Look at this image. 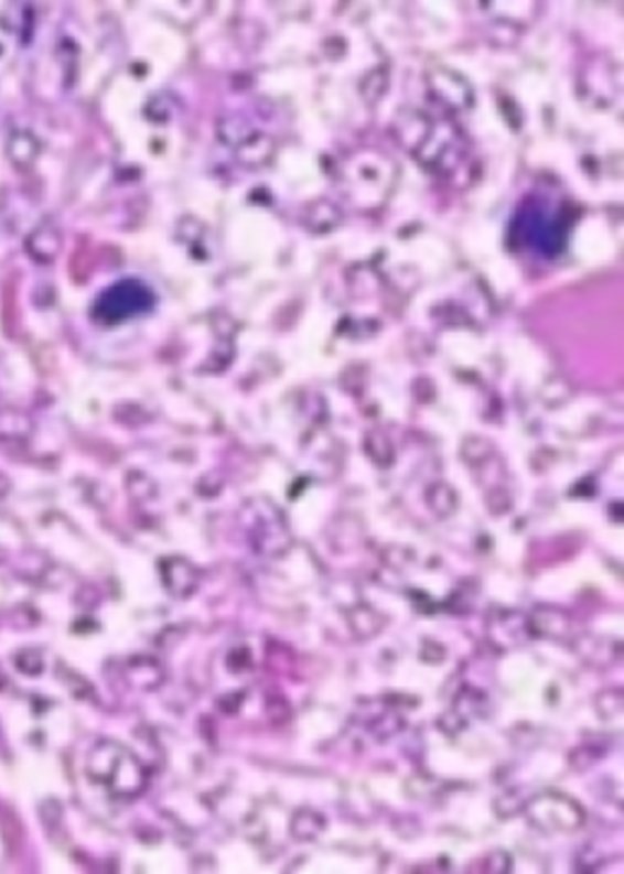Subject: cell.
Listing matches in <instances>:
<instances>
[{
    "mask_svg": "<svg viewBox=\"0 0 624 874\" xmlns=\"http://www.w3.org/2000/svg\"><path fill=\"white\" fill-rule=\"evenodd\" d=\"M152 304L150 292L140 282H121L104 292L99 299V316L107 321H121L136 316L140 311H148Z\"/></svg>",
    "mask_w": 624,
    "mask_h": 874,
    "instance_id": "6da1fadb",
    "label": "cell"
}]
</instances>
